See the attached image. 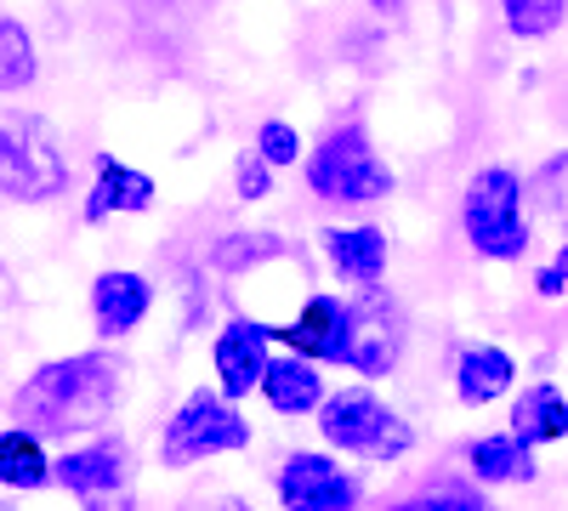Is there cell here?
<instances>
[{"instance_id":"1","label":"cell","mask_w":568,"mask_h":511,"mask_svg":"<svg viewBox=\"0 0 568 511\" xmlns=\"http://www.w3.org/2000/svg\"><path fill=\"white\" fill-rule=\"evenodd\" d=\"M120 398V369L103 352H74V358H52L40 364L34 376L18 387L12 409H18V427L34 438H74L91 432L114 415Z\"/></svg>"},{"instance_id":"2","label":"cell","mask_w":568,"mask_h":511,"mask_svg":"<svg viewBox=\"0 0 568 511\" xmlns=\"http://www.w3.org/2000/svg\"><path fill=\"white\" fill-rule=\"evenodd\" d=\"M307 188L329 205H375L393 194V171L387 160L369 149V136L358 125H342L329 131L324 143L313 149L307 160Z\"/></svg>"},{"instance_id":"3","label":"cell","mask_w":568,"mask_h":511,"mask_svg":"<svg viewBox=\"0 0 568 511\" xmlns=\"http://www.w3.org/2000/svg\"><path fill=\"white\" fill-rule=\"evenodd\" d=\"M466 239L478 245V256H495V262H517L529 251V227H524V176L506 171V165H489L466 182Z\"/></svg>"},{"instance_id":"4","label":"cell","mask_w":568,"mask_h":511,"mask_svg":"<svg viewBox=\"0 0 568 511\" xmlns=\"http://www.w3.org/2000/svg\"><path fill=\"white\" fill-rule=\"evenodd\" d=\"M318 427H324V443L329 449H353V454H369V460H398L415 443L409 421H404V415H393L369 387L324 392Z\"/></svg>"},{"instance_id":"5","label":"cell","mask_w":568,"mask_h":511,"mask_svg":"<svg viewBox=\"0 0 568 511\" xmlns=\"http://www.w3.org/2000/svg\"><path fill=\"white\" fill-rule=\"evenodd\" d=\"M233 449H251V421L222 392H194L171 415L160 460L165 467H194L205 454H233Z\"/></svg>"},{"instance_id":"6","label":"cell","mask_w":568,"mask_h":511,"mask_svg":"<svg viewBox=\"0 0 568 511\" xmlns=\"http://www.w3.org/2000/svg\"><path fill=\"white\" fill-rule=\"evenodd\" d=\"M63 182H69V160L40 120L0 125V194L40 205V200L63 194Z\"/></svg>"},{"instance_id":"7","label":"cell","mask_w":568,"mask_h":511,"mask_svg":"<svg viewBox=\"0 0 568 511\" xmlns=\"http://www.w3.org/2000/svg\"><path fill=\"white\" fill-rule=\"evenodd\" d=\"M278 500H284V511H353L358 478L342 472V460H329L318 449H296L278 467Z\"/></svg>"},{"instance_id":"8","label":"cell","mask_w":568,"mask_h":511,"mask_svg":"<svg viewBox=\"0 0 568 511\" xmlns=\"http://www.w3.org/2000/svg\"><path fill=\"white\" fill-rule=\"evenodd\" d=\"M398 347H404V324L387 296L369 290L364 302H347V341H342L347 369H358V376H393Z\"/></svg>"},{"instance_id":"9","label":"cell","mask_w":568,"mask_h":511,"mask_svg":"<svg viewBox=\"0 0 568 511\" xmlns=\"http://www.w3.org/2000/svg\"><path fill=\"white\" fill-rule=\"evenodd\" d=\"M273 347V330L262 318H251V313H240V318H227L222 330H216V341H211V364H216V381H222V398L233 403V398H251L256 387H262V369H267V352Z\"/></svg>"},{"instance_id":"10","label":"cell","mask_w":568,"mask_h":511,"mask_svg":"<svg viewBox=\"0 0 568 511\" xmlns=\"http://www.w3.org/2000/svg\"><path fill=\"white\" fill-rule=\"evenodd\" d=\"M154 313V285L131 267H109L98 273V285H91V324H98V336L120 341L131 336L142 318Z\"/></svg>"},{"instance_id":"11","label":"cell","mask_w":568,"mask_h":511,"mask_svg":"<svg viewBox=\"0 0 568 511\" xmlns=\"http://www.w3.org/2000/svg\"><path fill=\"white\" fill-rule=\"evenodd\" d=\"M284 347H291L296 358L307 364H342V341H347V302L342 296H307V307L284 324V330H273Z\"/></svg>"},{"instance_id":"12","label":"cell","mask_w":568,"mask_h":511,"mask_svg":"<svg viewBox=\"0 0 568 511\" xmlns=\"http://www.w3.org/2000/svg\"><path fill=\"white\" fill-rule=\"evenodd\" d=\"M149 205H154V176L103 154L98 176H91V194H85V222H109V216H125V211H149Z\"/></svg>"},{"instance_id":"13","label":"cell","mask_w":568,"mask_h":511,"mask_svg":"<svg viewBox=\"0 0 568 511\" xmlns=\"http://www.w3.org/2000/svg\"><path fill=\"white\" fill-rule=\"evenodd\" d=\"M324 251L329 262H336L342 278H353V285H375V278L387 273V234L382 227H324Z\"/></svg>"},{"instance_id":"14","label":"cell","mask_w":568,"mask_h":511,"mask_svg":"<svg viewBox=\"0 0 568 511\" xmlns=\"http://www.w3.org/2000/svg\"><path fill=\"white\" fill-rule=\"evenodd\" d=\"M278 415H313L318 403H324V381H318V364H307V358H267V369H262V387H256Z\"/></svg>"},{"instance_id":"15","label":"cell","mask_w":568,"mask_h":511,"mask_svg":"<svg viewBox=\"0 0 568 511\" xmlns=\"http://www.w3.org/2000/svg\"><path fill=\"white\" fill-rule=\"evenodd\" d=\"M120 472H125L120 443H91V449H69L63 460H52V483H63L80 500L120 489Z\"/></svg>"},{"instance_id":"16","label":"cell","mask_w":568,"mask_h":511,"mask_svg":"<svg viewBox=\"0 0 568 511\" xmlns=\"http://www.w3.org/2000/svg\"><path fill=\"white\" fill-rule=\"evenodd\" d=\"M511 438L524 443V449H535V443H557V438H568V398L551 387V381H540V387H529L524 398L511 403Z\"/></svg>"},{"instance_id":"17","label":"cell","mask_w":568,"mask_h":511,"mask_svg":"<svg viewBox=\"0 0 568 511\" xmlns=\"http://www.w3.org/2000/svg\"><path fill=\"white\" fill-rule=\"evenodd\" d=\"M511 381H517V364H511V352H500V347H471V352H460V364H455V392H460V403H495V398H506L511 392Z\"/></svg>"},{"instance_id":"18","label":"cell","mask_w":568,"mask_h":511,"mask_svg":"<svg viewBox=\"0 0 568 511\" xmlns=\"http://www.w3.org/2000/svg\"><path fill=\"white\" fill-rule=\"evenodd\" d=\"M45 483H52V454H45V438H34L23 427L0 432V489L40 494Z\"/></svg>"},{"instance_id":"19","label":"cell","mask_w":568,"mask_h":511,"mask_svg":"<svg viewBox=\"0 0 568 511\" xmlns=\"http://www.w3.org/2000/svg\"><path fill=\"white\" fill-rule=\"evenodd\" d=\"M466 460H471V472H478V483H529L535 478V454L517 443L511 432L478 438Z\"/></svg>"},{"instance_id":"20","label":"cell","mask_w":568,"mask_h":511,"mask_svg":"<svg viewBox=\"0 0 568 511\" xmlns=\"http://www.w3.org/2000/svg\"><path fill=\"white\" fill-rule=\"evenodd\" d=\"M34 69L40 58H34V34L23 29V18H0V91H23Z\"/></svg>"},{"instance_id":"21","label":"cell","mask_w":568,"mask_h":511,"mask_svg":"<svg viewBox=\"0 0 568 511\" xmlns=\"http://www.w3.org/2000/svg\"><path fill=\"white\" fill-rule=\"evenodd\" d=\"M284 256V239L278 234H227L216 251H211V267L216 273H245L256 262H278Z\"/></svg>"},{"instance_id":"22","label":"cell","mask_w":568,"mask_h":511,"mask_svg":"<svg viewBox=\"0 0 568 511\" xmlns=\"http://www.w3.org/2000/svg\"><path fill=\"white\" fill-rule=\"evenodd\" d=\"M500 12H506V29L517 40H546L551 29H562L568 0H500Z\"/></svg>"},{"instance_id":"23","label":"cell","mask_w":568,"mask_h":511,"mask_svg":"<svg viewBox=\"0 0 568 511\" xmlns=\"http://www.w3.org/2000/svg\"><path fill=\"white\" fill-rule=\"evenodd\" d=\"M256 160H262V165H296V160H302V131L284 125V120H267V125L256 131Z\"/></svg>"},{"instance_id":"24","label":"cell","mask_w":568,"mask_h":511,"mask_svg":"<svg viewBox=\"0 0 568 511\" xmlns=\"http://www.w3.org/2000/svg\"><path fill=\"white\" fill-rule=\"evenodd\" d=\"M393 511H489V505H484V494H471V489H438V494H409Z\"/></svg>"},{"instance_id":"25","label":"cell","mask_w":568,"mask_h":511,"mask_svg":"<svg viewBox=\"0 0 568 511\" xmlns=\"http://www.w3.org/2000/svg\"><path fill=\"white\" fill-rule=\"evenodd\" d=\"M273 165H262L256 154H240V165H233V188H240V200H267L273 194Z\"/></svg>"},{"instance_id":"26","label":"cell","mask_w":568,"mask_h":511,"mask_svg":"<svg viewBox=\"0 0 568 511\" xmlns=\"http://www.w3.org/2000/svg\"><path fill=\"white\" fill-rule=\"evenodd\" d=\"M535 290H540V296H562V290H568V245H562V251H557V262L535 278Z\"/></svg>"},{"instance_id":"27","label":"cell","mask_w":568,"mask_h":511,"mask_svg":"<svg viewBox=\"0 0 568 511\" xmlns=\"http://www.w3.org/2000/svg\"><path fill=\"white\" fill-rule=\"evenodd\" d=\"M85 511H136V500H131L125 489H109V494H91Z\"/></svg>"},{"instance_id":"28","label":"cell","mask_w":568,"mask_h":511,"mask_svg":"<svg viewBox=\"0 0 568 511\" xmlns=\"http://www.w3.org/2000/svg\"><path fill=\"white\" fill-rule=\"evenodd\" d=\"M369 7H375V12H398V7H404V0H369Z\"/></svg>"},{"instance_id":"29","label":"cell","mask_w":568,"mask_h":511,"mask_svg":"<svg viewBox=\"0 0 568 511\" xmlns=\"http://www.w3.org/2000/svg\"><path fill=\"white\" fill-rule=\"evenodd\" d=\"M222 511H251V505H240V500H233V505H222Z\"/></svg>"},{"instance_id":"30","label":"cell","mask_w":568,"mask_h":511,"mask_svg":"<svg viewBox=\"0 0 568 511\" xmlns=\"http://www.w3.org/2000/svg\"><path fill=\"white\" fill-rule=\"evenodd\" d=\"M0 273H7V262H0Z\"/></svg>"}]
</instances>
